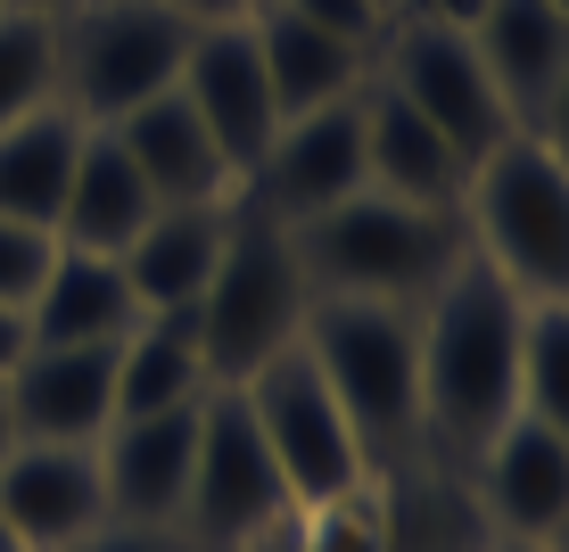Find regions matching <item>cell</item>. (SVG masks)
Wrapping results in <instances>:
<instances>
[{
    "label": "cell",
    "instance_id": "8fae6325",
    "mask_svg": "<svg viewBox=\"0 0 569 552\" xmlns=\"http://www.w3.org/2000/svg\"><path fill=\"white\" fill-rule=\"evenodd\" d=\"M470 503H479L487 536L553 544L569 528V429L512 412L496 438L470 453Z\"/></svg>",
    "mask_w": 569,
    "mask_h": 552
},
{
    "label": "cell",
    "instance_id": "2e32d148",
    "mask_svg": "<svg viewBox=\"0 0 569 552\" xmlns=\"http://www.w3.org/2000/svg\"><path fill=\"white\" fill-rule=\"evenodd\" d=\"M124 141L132 173L149 182L157 207H240V173L214 149V132L199 124V108L182 91H157L149 108H132L124 124H108Z\"/></svg>",
    "mask_w": 569,
    "mask_h": 552
},
{
    "label": "cell",
    "instance_id": "5bb4252c",
    "mask_svg": "<svg viewBox=\"0 0 569 552\" xmlns=\"http://www.w3.org/2000/svg\"><path fill=\"white\" fill-rule=\"evenodd\" d=\"M0 520L17 528L26 552H67L91 528H108V486H100V445H42L17 438L0 462Z\"/></svg>",
    "mask_w": 569,
    "mask_h": 552
},
{
    "label": "cell",
    "instance_id": "3957f363",
    "mask_svg": "<svg viewBox=\"0 0 569 552\" xmlns=\"http://www.w3.org/2000/svg\"><path fill=\"white\" fill-rule=\"evenodd\" d=\"M289 240H298L313 298H371V305H421L470 248L462 214L388 199V190H356L347 207L298 223Z\"/></svg>",
    "mask_w": 569,
    "mask_h": 552
},
{
    "label": "cell",
    "instance_id": "484cf974",
    "mask_svg": "<svg viewBox=\"0 0 569 552\" xmlns=\"http://www.w3.org/2000/svg\"><path fill=\"white\" fill-rule=\"evenodd\" d=\"M33 108H58V17L0 9V132Z\"/></svg>",
    "mask_w": 569,
    "mask_h": 552
},
{
    "label": "cell",
    "instance_id": "f1b7e54d",
    "mask_svg": "<svg viewBox=\"0 0 569 552\" xmlns=\"http://www.w3.org/2000/svg\"><path fill=\"white\" fill-rule=\"evenodd\" d=\"M281 9H298L306 26L339 33V42H356V50H380V33L397 26V9H380V0H281Z\"/></svg>",
    "mask_w": 569,
    "mask_h": 552
},
{
    "label": "cell",
    "instance_id": "83f0119b",
    "mask_svg": "<svg viewBox=\"0 0 569 552\" xmlns=\"http://www.w3.org/2000/svg\"><path fill=\"white\" fill-rule=\"evenodd\" d=\"M50 255H58V231L0 214V305H9V313L33 305V289L50 281Z\"/></svg>",
    "mask_w": 569,
    "mask_h": 552
},
{
    "label": "cell",
    "instance_id": "4fadbf2b",
    "mask_svg": "<svg viewBox=\"0 0 569 552\" xmlns=\"http://www.w3.org/2000/svg\"><path fill=\"white\" fill-rule=\"evenodd\" d=\"M199 404H207V397H199ZM199 404L108 421V438H100L108 520H132V528H182L190 462H199Z\"/></svg>",
    "mask_w": 569,
    "mask_h": 552
},
{
    "label": "cell",
    "instance_id": "4316f807",
    "mask_svg": "<svg viewBox=\"0 0 569 552\" xmlns=\"http://www.w3.org/2000/svg\"><path fill=\"white\" fill-rule=\"evenodd\" d=\"M298 552H397V520H388V479L371 470L363 486L298 511Z\"/></svg>",
    "mask_w": 569,
    "mask_h": 552
},
{
    "label": "cell",
    "instance_id": "ba28073f",
    "mask_svg": "<svg viewBox=\"0 0 569 552\" xmlns=\"http://www.w3.org/2000/svg\"><path fill=\"white\" fill-rule=\"evenodd\" d=\"M289 520H298V503H289V479L272 462L257 412H248L240 388H214L199 404V462H190L182 536L199 552H240V544H257Z\"/></svg>",
    "mask_w": 569,
    "mask_h": 552
},
{
    "label": "cell",
    "instance_id": "d6986e66",
    "mask_svg": "<svg viewBox=\"0 0 569 552\" xmlns=\"http://www.w3.org/2000/svg\"><path fill=\"white\" fill-rule=\"evenodd\" d=\"M356 108H363V182L388 190V199H413V207H446V214H455L470 173H462V157L446 149V132L421 124L380 74L363 83Z\"/></svg>",
    "mask_w": 569,
    "mask_h": 552
},
{
    "label": "cell",
    "instance_id": "9a60e30c",
    "mask_svg": "<svg viewBox=\"0 0 569 552\" xmlns=\"http://www.w3.org/2000/svg\"><path fill=\"white\" fill-rule=\"evenodd\" d=\"M124 347V339H116ZM116 347H26L9 363L17 438L42 445H100L116 421Z\"/></svg>",
    "mask_w": 569,
    "mask_h": 552
},
{
    "label": "cell",
    "instance_id": "60d3db41",
    "mask_svg": "<svg viewBox=\"0 0 569 552\" xmlns=\"http://www.w3.org/2000/svg\"><path fill=\"white\" fill-rule=\"evenodd\" d=\"M380 9H405V0H380Z\"/></svg>",
    "mask_w": 569,
    "mask_h": 552
},
{
    "label": "cell",
    "instance_id": "44dd1931",
    "mask_svg": "<svg viewBox=\"0 0 569 552\" xmlns=\"http://www.w3.org/2000/svg\"><path fill=\"white\" fill-rule=\"evenodd\" d=\"M470 50L496 74L503 108L528 124V116L545 108V91L561 83V67H569V9H553V0H487V9L470 17Z\"/></svg>",
    "mask_w": 569,
    "mask_h": 552
},
{
    "label": "cell",
    "instance_id": "836d02e7",
    "mask_svg": "<svg viewBox=\"0 0 569 552\" xmlns=\"http://www.w3.org/2000/svg\"><path fill=\"white\" fill-rule=\"evenodd\" d=\"M405 9H421V17H455V26H470V17H479L487 0H405Z\"/></svg>",
    "mask_w": 569,
    "mask_h": 552
},
{
    "label": "cell",
    "instance_id": "7402d4cb",
    "mask_svg": "<svg viewBox=\"0 0 569 552\" xmlns=\"http://www.w3.org/2000/svg\"><path fill=\"white\" fill-rule=\"evenodd\" d=\"M157 214L149 182L132 173L124 141L108 124L83 132V157H74V182H67V207H58V248H91V255H124L132 231Z\"/></svg>",
    "mask_w": 569,
    "mask_h": 552
},
{
    "label": "cell",
    "instance_id": "4dcf8cb0",
    "mask_svg": "<svg viewBox=\"0 0 569 552\" xmlns=\"http://www.w3.org/2000/svg\"><path fill=\"white\" fill-rule=\"evenodd\" d=\"M520 132H537V141H545V149H553V157H561V165H569V67H561V83H553V91H545V108H537V116H528V124H520Z\"/></svg>",
    "mask_w": 569,
    "mask_h": 552
},
{
    "label": "cell",
    "instance_id": "e0dca14e",
    "mask_svg": "<svg viewBox=\"0 0 569 552\" xmlns=\"http://www.w3.org/2000/svg\"><path fill=\"white\" fill-rule=\"evenodd\" d=\"M231 223H240V207H157L132 231V248L116 255L141 313H190L199 305L214 264H223V248H231Z\"/></svg>",
    "mask_w": 569,
    "mask_h": 552
},
{
    "label": "cell",
    "instance_id": "b9f144b4",
    "mask_svg": "<svg viewBox=\"0 0 569 552\" xmlns=\"http://www.w3.org/2000/svg\"><path fill=\"white\" fill-rule=\"evenodd\" d=\"M553 9H569V0H553Z\"/></svg>",
    "mask_w": 569,
    "mask_h": 552
},
{
    "label": "cell",
    "instance_id": "ab89813d",
    "mask_svg": "<svg viewBox=\"0 0 569 552\" xmlns=\"http://www.w3.org/2000/svg\"><path fill=\"white\" fill-rule=\"evenodd\" d=\"M545 552H569V528H561V536H553V544H545Z\"/></svg>",
    "mask_w": 569,
    "mask_h": 552
},
{
    "label": "cell",
    "instance_id": "ac0fdd59",
    "mask_svg": "<svg viewBox=\"0 0 569 552\" xmlns=\"http://www.w3.org/2000/svg\"><path fill=\"white\" fill-rule=\"evenodd\" d=\"M248 26H257V58H264V83H272L281 124L289 116H313V108H339V100H356V91L371 83V50L306 26V17L281 9V0H257Z\"/></svg>",
    "mask_w": 569,
    "mask_h": 552
},
{
    "label": "cell",
    "instance_id": "f546056e",
    "mask_svg": "<svg viewBox=\"0 0 569 552\" xmlns=\"http://www.w3.org/2000/svg\"><path fill=\"white\" fill-rule=\"evenodd\" d=\"M67 552H199L182 536V528H132V520H108V528H91L83 544H67Z\"/></svg>",
    "mask_w": 569,
    "mask_h": 552
},
{
    "label": "cell",
    "instance_id": "7c38bea8",
    "mask_svg": "<svg viewBox=\"0 0 569 552\" xmlns=\"http://www.w3.org/2000/svg\"><path fill=\"white\" fill-rule=\"evenodd\" d=\"M182 91L199 108V124L214 132V149L231 157V173H257V157L272 149L281 132V108H272V83H264V58H257V26L248 17H223V26H199L190 33V58H182Z\"/></svg>",
    "mask_w": 569,
    "mask_h": 552
},
{
    "label": "cell",
    "instance_id": "7a4b0ae2",
    "mask_svg": "<svg viewBox=\"0 0 569 552\" xmlns=\"http://www.w3.org/2000/svg\"><path fill=\"white\" fill-rule=\"evenodd\" d=\"M306 354L330 380L347 429L363 438V462L371 470H413L421 462V322H413V305L313 298Z\"/></svg>",
    "mask_w": 569,
    "mask_h": 552
},
{
    "label": "cell",
    "instance_id": "30bf717a",
    "mask_svg": "<svg viewBox=\"0 0 569 552\" xmlns=\"http://www.w3.org/2000/svg\"><path fill=\"white\" fill-rule=\"evenodd\" d=\"M363 100V91H356ZM339 100V108H313V116H289L281 132H272V149L257 157V173H248L240 207H257L264 223L298 231L313 214L347 207L363 182V108Z\"/></svg>",
    "mask_w": 569,
    "mask_h": 552
},
{
    "label": "cell",
    "instance_id": "e575fe53",
    "mask_svg": "<svg viewBox=\"0 0 569 552\" xmlns=\"http://www.w3.org/2000/svg\"><path fill=\"white\" fill-rule=\"evenodd\" d=\"M0 9H17V17H74L83 0H0Z\"/></svg>",
    "mask_w": 569,
    "mask_h": 552
},
{
    "label": "cell",
    "instance_id": "52a82bcc",
    "mask_svg": "<svg viewBox=\"0 0 569 552\" xmlns=\"http://www.w3.org/2000/svg\"><path fill=\"white\" fill-rule=\"evenodd\" d=\"M371 67H380V83L397 91V100L413 108L421 124L446 132V149L462 157V173L479 165L487 149H503V141L520 132V116L503 108L496 74H487L479 50H470V26H455V17L397 9V26L380 33Z\"/></svg>",
    "mask_w": 569,
    "mask_h": 552
},
{
    "label": "cell",
    "instance_id": "277c9868",
    "mask_svg": "<svg viewBox=\"0 0 569 552\" xmlns=\"http://www.w3.org/2000/svg\"><path fill=\"white\" fill-rule=\"evenodd\" d=\"M306 313H313V281L298 264V240H289L281 223H264L257 207H240L231 248H223V264H214L207 298L190 305L207 380L214 388H248L281 347L306 339Z\"/></svg>",
    "mask_w": 569,
    "mask_h": 552
},
{
    "label": "cell",
    "instance_id": "74e56055",
    "mask_svg": "<svg viewBox=\"0 0 569 552\" xmlns=\"http://www.w3.org/2000/svg\"><path fill=\"white\" fill-rule=\"evenodd\" d=\"M479 552H545V544H512V536H487Z\"/></svg>",
    "mask_w": 569,
    "mask_h": 552
},
{
    "label": "cell",
    "instance_id": "f35d334b",
    "mask_svg": "<svg viewBox=\"0 0 569 552\" xmlns=\"http://www.w3.org/2000/svg\"><path fill=\"white\" fill-rule=\"evenodd\" d=\"M0 552H26V544H17V528H9V520H0Z\"/></svg>",
    "mask_w": 569,
    "mask_h": 552
},
{
    "label": "cell",
    "instance_id": "8d00e7d4",
    "mask_svg": "<svg viewBox=\"0 0 569 552\" xmlns=\"http://www.w3.org/2000/svg\"><path fill=\"white\" fill-rule=\"evenodd\" d=\"M17 453V412H9V388H0V462Z\"/></svg>",
    "mask_w": 569,
    "mask_h": 552
},
{
    "label": "cell",
    "instance_id": "6da1fadb",
    "mask_svg": "<svg viewBox=\"0 0 569 552\" xmlns=\"http://www.w3.org/2000/svg\"><path fill=\"white\" fill-rule=\"evenodd\" d=\"M520 313L528 298L479 255H455L438 289L413 305L421 322V453L462 462L520 412Z\"/></svg>",
    "mask_w": 569,
    "mask_h": 552
},
{
    "label": "cell",
    "instance_id": "603a6c76",
    "mask_svg": "<svg viewBox=\"0 0 569 552\" xmlns=\"http://www.w3.org/2000/svg\"><path fill=\"white\" fill-rule=\"evenodd\" d=\"M199 397H214V380H207L190 313H141L124 330V347H116V421L173 412V404H199Z\"/></svg>",
    "mask_w": 569,
    "mask_h": 552
},
{
    "label": "cell",
    "instance_id": "d590c367",
    "mask_svg": "<svg viewBox=\"0 0 569 552\" xmlns=\"http://www.w3.org/2000/svg\"><path fill=\"white\" fill-rule=\"evenodd\" d=\"M240 552H298V528H272V536H257V544H240Z\"/></svg>",
    "mask_w": 569,
    "mask_h": 552
},
{
    "label": "cell",
    "instance_id": "5b68a950",
    "mask_svg": "<svg viewBox=\"0 0 569 552\" xmlns=\"http://www.w3.org/2000/svg\"><path fill=\"white\" fill-rule=\"evenodd\" d=\"M462 240L520 298H569V165L537 132L487 149L462 182Z\"/></svg>",
    "mask_w": 569,
    "mask_h": 552
},
{
    "label": "cell",
    "instance_id": "d6a6232c",
    "mask_svg": "<svg viewBox=\"0 0 569 552\" xmlns=\"http://www.w3.org/2000/svg\"><path fill=\"white\" fill-rule=\"evenodd\" d=\"M26 354V313H9L0 305V380H9V363Z\"/></svg>",
    "mask_w": 569,
    "mask_h": 552
},
{
    "label": "cell",
    "instance_id": "9c48e42d",
    "mask_svg": "<svg viewBox=\"0 0 569 552\" xmlns=\"http://www.w3.org/2000/svg\"><path fill=\"white\" fill-rule=\"evenodd\" d=\"M240 397H248V412H257V429H264V445H272V462H281L298 511H313V503H330V495H347V486L371 479L363 438L347 429V412H339V397H330V380L313 371L306 339L272 354Z\"/></svg>",
    "mask_w": 569,
    "mask_h": 552
},
{
    "label": "cell",
    "instance_id": "d4e9b609",
    "mask_svg": "<svg viewBox=\"0 0 569 552\" xmlns=\"http://www.w3.org/2000/svg\"><path fill=\"white\" fill-rule=\"evenodd\" d=\"M520 412L569 429V298H528L520 313Z\"/></svg>",
    "mask_w": 569,
    "mask_h": 552
},
{
    "label": "cell",
    "instance_id": "ffe728a7",
    "mask_svg": "<svg viewBox=\"0 0 569 552\" xmlns=\"http://www.w3.org/2000/svg\"><path fill=\"white\" fill-rule=\"evenodd\" d=\"M132 322H141V298H132L124 264L91 248H58L50 281L26 305V347H116Z\"/></svg>",
    "mask_w": 569,
    "mask_h": 552
},
{
    "label": "cell",
    "instance_id": "cb8c5ba5",
    "mask_svg": "<svg viewBox=\"0 0 569 552\" xmlns=\"http://www.w3.org/2000/svg\"><path fill=\"white\" fill-rule=\"evenodd\" d=\"M83 132H91V124H83L74 108H33L26 124L0 132V214L58 231V207H67V182H74V157H83Z\"/></svg>",
    "mask_w": 569,
    "mask_h": 552
},
{
    "label": "cell",
    "instance_id": "1f68e13d",
    "mask_svg": "<svg viewBox=\"0 0 569 552\" xmlns=\"http://www.w3.org/2000/svg\"><path fill=\"white\" fill-rule=\"evenodd\" d=\"M173 9H182L190 26H223V17H248L257 0H173Z\"/></svg>",
    "mask_w": 569,
    "mask_h": 552
},
{
    "label": "cell",
    "instance_id": "8992f818",
    "mask_svg": "<svg viewBox=\"0 0 569 552\" xmlns=\"http://www.w3.org/2000/svg\"><path fill=\"white\" fill-rule=\"evenodd\" d=\"M190 33L199 26L173 0H83L74 17H58V108H74L83 124H124L132 108L182 83Z\"/></svg>",
    "mask_w": 569,
    "mask_h": 552
}]
</instances>
